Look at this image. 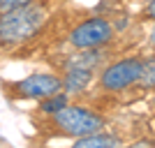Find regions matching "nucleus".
Segmentation results:
<instances>
[{"mask_svg": "<svg viewBox=\"0 0 155 148\" xmlns=\"http://www.w3.org/2000/svg\"><path fill=\"white\" fill-rule=\"evenodd\" d=\"M137 86L141 90H155V53L148 58H141V72L137 79Z\"/></svg>", "mask_w": 155, "mask_h": 148, "instance_id": "nucleus-7", "label": "nucleus"}, {"mask_svg": "<svg viewBox=\"0 0 155 148\" xmlns=\"http://www.w3.org/2000/svg\"><path fill=\"white\" fill-rule=\"evenodd\" d=\"M70 104V97H67V90H60V93H56V95H49L44 97L42 102H39V111L42 113H56V111H60L63 107H67Z\"/></svg>", "mask_w": 155, "mask_h": 148, "instance_id": "nucleus-8", "label": "nucleus"}, {"mask_svg": "<svg viewBox=\"0 0 155 148\" xmlns=\"http://www.w3.org/2000/svg\"><path fill=\"white\" fill-rule=\"evenodd\" d=\"M150 42H153V44H155V30H153V35H150Z\"/></svg>", "mask_w": 155, "mask_h": 148, "instance_id": "nucleus-11", "label": "nucleus"}, {"mask_svg": "<svg viewBox=\"0 0 155 148\" xmlns=\"http://www.w3.org/2000/svg\"><path fill=\"white\" fill-rule=\"evenodd\" d=\"M35 0H0V12L5 9H14V7H21V5H30Z\"/></svg>", "mask_w": 155, "mask_h": 148, "instance_id": "nucleus-9", "label": "nucleus"}, {"mask_svg": "<svg viewBox=\"0 0 155 148\" xmlns=\"http://www.w3.org/2000/svg\"><path fill=\"white\" fill-rule=\"evenodd\" d=\"M143 14H146V19L155 21V0H148L146 7H143Z\"/></svg>", "mask_w": 155, "mask_h": 148, "instance_id": "nucleus-10", "label": "nucleus"}, {"mask_svg": "<svg viewBox=\"0 0 155 148\" xmlns=\"http://www.w3.org/2000/svg\"><path fill=\"white\" fill-rule=\"evenodd\" d=\"M63 86V79L58 74H51V72H35L30 77L21 79V81H14V84L7 86V95L16 97V100H44L49 95H56L60 93Z\"/></svg>", "mask_w": 155, "mask_h": 148, "instance_id": "nucleus-4", "label": "nucleus"}, {"mask_svg": "<svg viewBox=\"0 0 155 148\" xmlns=\"http://www.w3.org/2000/svg\"><path fill=\"white\" fill-rule=\"evenodd\" d=\"M49 14L51 12L42 0L0 12V49L9 51L35 39L46 26Z\"/></svg>", "mask_w": 155, "mask_h": 148, "instance_id": "nucleus-1", "label": "nucleus"}, {"mask_svg": "<svg viewBox=\"0 0 155 148\" xmlns=\"http://www.w3.org/2000/svg\"><path fill=\"white\" fill-rule=\"evenodd\" d=\"M74 146L77 148H93V146H104V148H111V146H120V139L107 134V132H93L88 136H81V139H74Z\"/></svg>", "mask_w": 155, "mask_h": 148, "instance_id": "nucleus-6", "label": "nucleus"}, {"mask_svg": "<svg viewBox=\"0 0 155 148\" xmlns=\"http://www.w3.org/2000/svg\"><path fill=\"white\" fill-rule=\"evenodd\" d=\"M116 30L111 26L109 19L104 16H91V19L81 21L70 30L67 35V42H70L72 49L77 51H84V49H102L114 39Z\"/></svg>", "mask_w": 155, "mask_h": 148, "instance_id": "nucleus-3", "label": "nucleus"}, {"mask_svg": "<svg viewBox=\"0 0 155 148\" xmlns=\"http://www.w3.org/2000/svg\"><path fill=\"white\" fill-rule=\"evenodd\" d=\"M139 72H141V58H134V56L120 58L100 72V88L107 93H120L130 86H137Z\"/></svg>", "mask_w": 155, "mask_h": 148, "instance_id": "nucleus-5", "label": "nucleus"}, {"mask_svg": "<svg viewBox=\"0 0 155 148\" xmlns=\"http://www.w3.org/2000/svg\"><path fill=\"white\" fill-rule=\"evenodd\" d=\"M58 134L63 136H72V139H81V136H88L93 132H102L104 125H107V118L97 111L88 109V107H81V104H67L60 111L51 113V120H49Z\"/></svg>", "mask_w": 155, "mask_h": 148, "instance_id": "nucleus-2", "label": "nucleus"}]
</instances>
